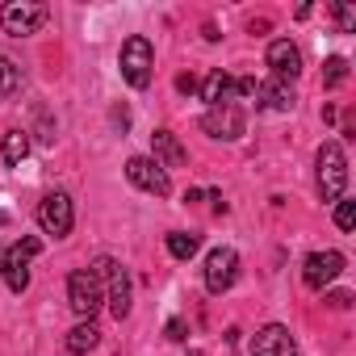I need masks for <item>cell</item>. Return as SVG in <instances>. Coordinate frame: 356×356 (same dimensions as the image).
<instances>
[{"label":"cell","instance_id":"cell-22","mask_svg":"<svg viewBox=\"0 0 356 356\" xmlns=\"http://www.w3.org/2000/svg\"><path fill=\"white\" fill-rule=\"evenodd\" d=\"M335 227L339 231H352L356 227V202H343V197L335 202Z\"/></svg>","mask_w":356,"mask_h":356},{"label":"cell","instance_id":"cell-5","mask_svg":"<svg viewBox=\"0 0 356 356\" xmlns=\"http://www.w3.org/2000/svg\"><path fill=\"white\" fill-rule=\"evenodd\" d=\"M38 227L55 239H67L72 227H76V210H72V197L67 193H47L38 202Z\"/></svg>","mask_w":356,"mask_h":356},{"label":"cell","instance_id":"cell-16","mask_svg":"<svg viewBox=\"0 0 356 356\" xmlns=\"http://www.w3.org/2000/svg\"><path fill=\"white\" fill-rule=\"evenodd\" d=\"M97 343H101V327H97L92 318H80V323L67 331V352H72V356H88Z\"/></svg>","mask_w":356,"mask_h":356},{"label":"cell","instance_id":"cell-21","mask_svg":"<svg viewBox=\"0 0 356 356\" xmlns=\"http://www.w3.org/2000/svg\"><path fill=\"white\" fill-rule=\"evenodd\" d=\"M343 80H348V59L331 55V59L323 63V84H327V88H339Z\"/></svg>","mask_w":356,"mask_h":356},{"label":"cell","instance_id":"cell-26","mask_svg":"<svg viewBox=\"0 0 356 356\" xmlns=\"http://www.w3.org/2000/svg\"><path fill=\"white\" fill-rule=\"evenodd\" d=\"M109 118H113V126H118V130H122V134H126V130H130V109H126V105H118V109H113V113H109Z\"/></svg>","mask_w":356,"mask_h":356},{"label":"cell","instance_id":"cell-12","mask_svg":"<svg viewBox=\"0 0 356 356\" xmlns=\"http://www.w3.org/2000/svg\"><path fill=\"white\" fill-rule=\"evenodd\" d=\"M268 67H273V76H277L281 84H289V80L302 76V51H298L289 38H277V42L268 47Z\"/></svg>","mask_w":356,"mask_h":356},{"label":"cell","instance_id":"cell-3","mask_svg":"<svg viewBox=\"0 0 356 356\" xmlns=\"http://www.w3.org/2000/svg\"><path fill=\"white\" fill-rule=\"evenodd\" d=\"M42 252V239L38 235H26V239H17L9 252H5V264H0V277L9 281V289L13 293H26V285H30V260Z\"/></svg>","mask_w":356,"mask_h":356},{"label":"cell","instance_id":"cell-4","mask_svg":"<svg viewBox=\"0 0 356 356\" xmlns=\"http://www.w3.org/2000/svg\"><path fill=\"white\" fill-rule=\"evenodd\" d=\"M0 26L13 38H26V34H38L47 26V5H34V0H9L0 9Z\"/></svg>","mask_w":356,"mask_h":356},{"label":"cell","instance_id":"cell-11","mask_svg":"<svg viewBox=\"0 0 356 356\" xmlns=\"http://www.w3.org/2000/svg\"><path fill=\"white\" fill-rule=\"evenodd\" d=\"M252 356H298V343L289 335V327L281 323H268L252 335Z\"/></svg>","mask_w":356,"mask_h":356},{"label":"cell","instance_id":"cell-1","mask_svg":"<svg viewBox=\"0 0 356 356\" xmlns=\"http://www.w3.org/2000/svg\"><path fill=\"white\" fill-rule=\"evenodd\" d=\"M348 185V159L339 143H323L318 147V197L323 202H339Z\"/></svg>","mask_w":356,"mask_h":356},{"label":"cell","instance_id":"cell-28","mask_svg":"<svg viewBox=\"0 0 356 356\" xmlns=\"http://www.w3.org/2000/svg\"><path fill=\"white\" fill-rule=\"evenodd\" d=\"M176 88H181V92H197V76H176Z\"/></svg>","mask_w":356,"mask_h":356},{"label":"cell","instance_id":"cell-8","mask_svg":"<svg viewBox=\"0 0 356 356\" xmlns=\"http://www.w3.org/2000/svg\"><path fill=\"white\" fill-rule=\"evenodd\" d=\"M202 130L210 134V138H222V143H235L239 134H243V109L239 105H210L206 109V118H202Z\"/></svg>","mask_w":356,"mask_h":356},{"label":"cell","instance_id":"cell-14","mask_svg":"<svg viewBox=\"0 0 356 356\" xmlns=\"http://www.w3.org/2000/svg\"><path fill=\"white\" fill-rule=\"evenodd\" d=\"M151 159L168 172V168H181L189 155H185V147H181V138H176L172 130H155L151 134Z\"/></svg>","mask_w":356,"mask_h":356},{"label":"cell","instance_id":"cell-20","mask_svg":"<svg viewBox=\"0 0 356 356\" xmlns=\"http://www.w3.org/2000/svg\"><path fill=\"white\" fill-rule=\"evenodd\" d=\"M22 84H26V80H22V67H17L13 59L0 55V97H5V101H9V97H17V92H22Z\"/></svg>","mask_w":356,"mask_h":356},{"label":"cell","instance_id":"cell-9","mask_svg":"<svg viewBox=\"0 0 356 356\" xmlns=\"http://www.w3.org/2000/svg\"><path fill=\"white\" fill-rule=\"evenodd\" d=\"M235 277H239V256H235V248H214V252L206 256V289H210V293H227V289L235 285Z\"/></svg>","mask_w":356,"mask_h":356},{"label":"cell","instance_id":"cell-7","mask_svg":"<svg viewBox=\"0 0 356 356\" xmlns=\"http://www.w3.org/2000/svg\"><path fill=\"white\" fill-rule=\"evenodd\" d=\"M126 176H130V185H138L143 193H155V197H168V193H172L168 172H163L151 155H134V159H126Z\"/></svg>","mask_w":356,"mask_h":356},{"label":"cell","instance_id":"cell-29","mask_svg":"<svg viewBox=\"0 0 356 356\" xmlns=\"http://www.w3.org/2000/svg\"><path fill=\"white\" fill-rule=\"evenodd\" d=\"M210 202H214V210H218V214H227V202H222V193H218V189L210 193Z\"/></svg>","mask_w":356,"mask_h":356},{"label":"cell","instance_id":"cell-13","mask_svg":"<svg viewBox=\"0 0 356 356\" xmlns=\"http://www.w3.org/2000/svg\"><path fill=\"white\" fill-rule=\"evenodd\" d=\"M105 285H109V314L122 323V318L130 314V298H134V289H130V273L113 260L109 273H105Z\"/></svg>","mask_w":356,"mask_h":356},{"label":"cell","instance_id":"cell-19","mask_svg":"<svg viewBox=\"0 0 356 356\" xmlns=\"http://www.w3.org/2000/svg\"><path fill=\"white\" fill-rule=\"evenodd\" d=\"M197 248H202V235H193V231H172V235H168V252H172L176 260H193Z\"/></svg>","mask_w":356,"mask_h":356},{"label":"cell","instance_id":"cell-15","mask_svg":"<svg viewBox=\"0 0 356 356\" xmlns=\"http://www.w3.org/2000/svg\"><path fill=\"white\" fill-rule=\"evenodd\" d=\"M293 101H298V97H293V88H289V84H281V80H277V84H260V88H256V105H260V109L289 113V109H293Z\"/></svg>","mask_w":356,"mask_h":356},{"label":"cell","instance_id":"cell-23","mask_svg":"<svg viewBox=\"0 0 356 356\" xmlns=\"http://www.w3.org/2000/svg\"><path fill=\"white\" fill-rule=\"evenodd\" d=\"M335 26H339V34H352L356 30V9L352 5H335Z\"/></svg>","mask_w":356,"mask_h":356},{"label":"cell","instance_id":"cell-18","mask_svg":"<svg viewBox=\"0 0 356 356\" xmlns=\"http://www.w3.org/2000/svg\"><path fill=\"white\" fill-rule=\"evenodd\" d=\"M0 151H5V163H9V168H17V163L30 155V134H26V130H9L5 143H0Z\"/></svg>","mask_w":356,"mask_h":356},{"label":"cell","instance_id":"cell-17","mask_svg":"<svg viewBox=\"0 0 356 356\" xmlns=\"http://www.w3.org/2000/svg\"><path fill=\"white\" fill-rule=\"evenodd\" d=\"M197 88H202V101H206V105H227V101H231V92H235V80L218 67V72H210Z\"/></svg>","mask_w":356,"mask_h":356},{"label":"cell","instance_id":"cell-10","mask_svg":"<svg viewBox=\"0 0 356 356\" xmlns=\"http://www.w3.org/2000/svg\"><path fill=\"white\" fill-rule=\"evenodd\" d=\"M339 273H343V256L331 252V248H327V252H310L306 264H302V281H306L310 289H327Z\"/></svg>","mask_w":356,"mask_h":356},{"label":"cell","instance_id":"cell-27","mask_svg":"<svg viewBox=\"0 0 356 356\" xmlns=\"http://www.w3.org/2000/svg\"><path fill=\"white\" fill-rule=\"evenodd\" d=\"M327 302H331L335 310H348V306H352V293H348V289H335V293H327Z\"/></svg>","mask_w":356,"mask_h":356},{"label":"cell","instance_id":"cell-2","mask_svg":"<svg viewBox=\"0 0 356 356\" xmlns=\"http://www.w3.org/2000/svg\"><path fill=\"white\" fill-rule=\"evenodd\" d=\"M118 63H122V80L130 88H147L151 84V67H155V51H151V42L143 34H130L122 42V59Z\"/></svg>","mask_w":356,"mask_h":356},{"label":"cell","instance_id":"cell-30","mask_svg":"<svg viewBox=\"0 0 356 356\" xmlns=\"http://www.w3.org/2000/svg\"><path fill=\"white\" fill-rule=\"evenodd\" d=\"M0 264H5V248H0Z\"/></svg>","mask_w":356,"mask_h":356},{"label":"cell","instance_id":"cell-6","mask_svg":"<svg viewBox=\"0 0 356 356\" xmlns=\"http://www.w3.org/2000/svg\"><path fill=\"white\" fill-rule=\"evenodd\" d=\"M101 281L92 277V268H76L72 277H67V306L80 314V318H92L97 310H101Z\"/></svg>","mask_w":356,"mask_h":356},{"label":"cell","instance_id":"cell-25","mask_svg":"<svg viewBox=\"0 0 356 356\" xmlns=\"http://www.w3.org/2000/svg\"><path fill=\"white\" fill-rule=\"evenodd\" d=\"M256 88H260V80H256V76H243V80H235V92H239V97H256Z\"/></svg>","mask_w":356,"mask_h":356},{"label":"cell","instance_id":"cell-24","mask_svg":"<svg viewBox=\"0 0 356 356\" xmlns=\"http://www.w3.org/2000/svg\"><path fill=\"white\" fill-rule=\"evenodd\" d=\"M189 335V323L185 318H168V339H176V343H181Z\"/></svg>","mask_w":356,"mask_h":356}]
</instances>
